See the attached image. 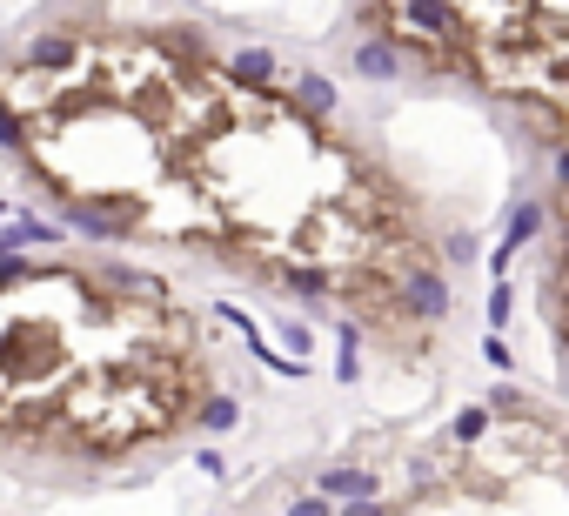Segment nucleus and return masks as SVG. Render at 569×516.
Instances as JSON below:
<instances>
[{
	"mask_svg": "<svg viewBox=\"0 0 569 516\" xmlns=\"http://www.w3.org/2000/svg\"><path fill=\"white\" fill-rule=\"evenodd\" d=\"M482 362H489V369H503V376L516 369V356H509V342H503V336H489V342H482Z\"/></svg>",
	"mask_w": 569,
	"mask_h": 516,
	"instance_id": "22",
	"label": "nucleus"
},
{
	"mask_svg": "<svg viewBox=\"0 0 569 516\" xmlns=\"http://www.w3.org/2000/svg\"><path fill=\"white\" fill-rule=\"evenodd\" d=\"M228 81H235V88H275V81H282V61H275L268 47H241L235 61H228Z\"/></svg>",
	"mask_w": 569,
	"mask_h": 516,
	"instance_id": "9",
	"label": "nucleus"
},
{
	"mask_svg": "<svg viewBox=\"0 0 569 516\" xmlns=\"http://www.w3.org/2000/svg\"><path fill=\"white\" fill-rule=\"evenodd\" d=\"M195 470L208 476V483H221V476H228V456H221L215 443H201V449H195Z\"/></svg>",
	"mask_w": 569,
	"mask_h": 516,
	"instance_id": "20",
	"label": "nucleus"
},
{
	"mask_svg": "<svg viewBox=\"0 0 569 516\" xmlns=\"http://www.w3.org/2000/svg\"><path fill=\"white\" fill-rule=\"evenodd\" d=\"M27 282H41V262H34V255H14V262H0V295L27 289Z\"/></svg>",
	"mask_w": 569,
	"mask_h": 516,
	"instance_id": "17",
	"label": "nucleus"
},
{
	"mask_svg": "<svg viewBox=\"0 0 569 516\" xmlns=\"http://www.w3.org/2000/svg\"><path fill=\"white\" fill-rule=\"evenodd\" d=\"M0 155H27V121H21V108H7V101H0Z\"/></svg>",
	"mask_w": 569,
	"mask_h": 516,
	"instance_id": "16",
	"label": "nucleus"
},
{
	"mask_svg": "<svg viewBox=\"0 0 569 516\" xmlns=\"http://www.w3.org/2000/svg\"><path fill=\"white\" fill-rule=\"evenodd\" d=\"M282 342L295 349V356H308V329H302V322H282Z\"/></svg>",
	"mask_w": 569,
	"mask_h": 516,
	"instance_id": "23",
	"label": "nucleus"
},
{
	"mask_svg": "<svg viewBox=\"0 0 569 516\" xmlns=\"http://www.w3.org/2000/svg\"><path fill=\"white\" fill-rule=\"evenodd\" d=\"M315 496L322 503H369V496H382V476L369 463H322L315 470Z\"/></svg>",
	"mask_w": 569,
	"mask_h": 516,
	"instance_id": "4",
	"label": "nucleus"
},
{
	"mask_svg": "<svg viewBox=\"0 0 569 516\" xmlns=\"http://www.w3.org/2000/svg\"><path fill=\"white\" fill-rule=\"evenodd\" d=\"M14 255H21V248L7 242V228H0V262H14Z\"/></svg>",
	"mask_w": 569,
	"mask_h": 516,
	"instance_id": "25",
	"label": "nucleus"
},
{
	"mask_svg": "<svg viewBox=\"0 0 569 516\" xmlns=\"http://www.w3.org/2000/svg\"><path fill=\"white\" fill-rule=\"evenodd\" d=\"M549 175H556V181H569V148H563V141L549 148Z\"/></svg>",
	"mask_w": 569,
	"mask_h": 516,
	"instance_id": "24",
	"label": "nucleus"
},
{
	"mask_svg": "<svg viewBox=\"0 0 569 516\" xmlns=\"http://www.w3.org/2000/svg\"><path fill=\"white\" fill-rule=\"evenodd\" d=\"M195 429L201 436H228V429H241V403L235 396H221V389H208V396H195Z\"/></svg>",
	"mask_w": 569,
	"mask_h": 516,
	"instance_id": "10",
	"label": "nucleus"
},
{
	"mask_svg": "<svg viewBox=\"0 0 569 516\" xmlns=\"http://www.w3.org/2000/svg\"><path fill=\"white\" fill-rule=\"evenodd\" d=\"M101 282H108V289H121V295H154V302H161V282H154V275H141V269H101Z\"/></svg>",
	"mask_w": 569,
	"mask_h": 516,
	"instance_id": "14",
	"label": "nucleus"
},
{
	"mask_svg": "<svg viewBox=\"0 0 569 516\" xmlns=\"http://www.w3.org/2000/svg\"><path fill=\"white\" fill-rule=\"evenodd\" d=\"M215 315H221V322H228V329H241V336H248V356L262 362L268 376H302V362H295V356H282V349H275V342H268L262 329H255V322H248V315L235 309V302H221Z\"/></svg>",
	"mask_w": 569,
	"mask_h": 516,
	"instance_id": "7",
	"label": "nucleus"
},
{
	"mask_svg": "<svg viewBox=\"0 0 569 516\" xmlns=\"http://www.w3.org/2000/svg\"><path fill=\"white\" fill-rule=\"evenodd\" d=\"M335 516H402V510L382 503V496H369V503H335Z\"/></svg>",
	"mask_w": 569,
	"mask_h": 516,
	"instance_id": "21",
	"label": "nucleus"
},
{
	"mask_svg": "<svg viewBox=\"0 0 569 516\" xmlns=\"http://www.w3.org/2000/svg\"><path fill=\"white\" fill-rule=\"evenodd\" d=\"M456 262H462V269L476 262V235H469V228H456V235H442V262H436V269L449 275V269H456Z\"/></svg>",
	"mask_w": 569,
	"mask_h": 516,
	"instance_id": "15",
	"label": "nucleus"
},
{
	"mask_svg": "<svg viewBox=\"0 0 569 516\" xmlns=\"http://www.w3.org/2000/svg\"><path fill=\"white\" fill-rule=\"evenodd\" d=\"M7 242H14V248H27V242L61 248V228H54V222H41V215H14V222H7Z\"/></svg>",
	"mask_w": 569,
	"mask_h": 516,
	"instance_id": "13",
	"label": "nucleus"
},
{
	"mask_svg": "<svg viewBox=\"0 0 569 516\" xmlns=\"http://www.w3.org/2000/svg\"><path fill=\"white\" fill-rule=\"evenodd\" d=\"M275 282L288 295H335V275L315 269V262H275Z\"/></svg>",
	"mask_w": 569,
	"mask_h": 516,
	"instance_id": "11",
	"label": "nucleus"
},
{
	"mask_svg": "<svg viewBox=\"0 0 569 516\" xmlns=\"http://www.w3.org/2000/svg\"><path fill=\"white\" fill-rule=\"evenodd\" d=\"M282 516H335V503H322L315 490H302V496H288L282 503Z\"/></svg>",
	"mask_w": 569,
	"mask_h": 516,
	"instance_id": "19",
	"label": "nucleus"
},
{
	"mask_svg": "<svg viewBox=\"0 0 569 516\" xmlns=\"http://www.w3.org/2000/svg\"><path fill=\"white\" fill-rule=\"evenodd\" d=\"M88 61V41L81 34H61V27H41V34H21L14 41V68L21 74H67Z\"/></svg>",
	"mask_w": 569,
	"mask_h": 516,
	"instance_id": "3",
	"label": "nucleus"
},
{
	"mask_svg": "<svg viewBox=\"0 0 569 516\" xmlns=\"http://www.w3.org/2000/svg\"><path fill=\"white\" fill-rule=\"evenodd\" d=\"M509 315H516V289H509V282H496V289H489V336H503Z\"/></svg>",
	"mask_w": 569,
	"mask_h": 516,
	"instance_id": "18",
	"label": "nucleus"
},
{
	"mask_svg": "<svg viewBox=\"0 0 569 516\" xmlns=\"http://www.w3.org/2000/svg\"><path fill=\"white\" fill-rule=\"evenodd\" d=\"M0 215H7V195H0Z\"/></svg>",
	"mask_w": 569,
	"mask_h": 516,
	"instance_id": "26",
	"label": "nucleus"
},
{
	"mask_svg": "<svg viewBox=\"0 0 569 516\" xmlns=\"http://www.w3.org/2000/svg\"><path fill=\"white\" fill-rule=\"evenodd\" d=\"M543 228H549V202H543V195H523V202L509 208V222H503V248H496V255H516V248H529L536 235H543Z\"/></svg>",
	"mask_w": 569,
	"mask_h": 516,
	"instance_id": "8",
	"label": "nucleus"
},
{
	"mask_svg": "<svg viewBox=\"0 0 569 516\" xmlns=\"http://www.w3.org/2000/svg\"><path fill=\"white\" fill-rule=\"evenodd\" d=\"M349 68L362 74V81H409V54H395L389 41L362 34V41L349 47Z\"/></svg>",
	"mask_w": 569,
	"mask_h": 516,
	"instance_id": "6",
	"label": "nucleus"
},
{
	"mask_svg": "<svg viewBox=\"0 0 569 516\" xmlns=\"http://www.w3.org/2000/svg\"><path fill=\"white\" fill-rule=\"evenodd\" d=\"M282 94H288V108H295V114H315V121H329V114L342 108L335 81H329V74H315V68L288 74V81H282Z\"/></svg>",
	"mask_w": 569,
	"mask_h": 516,
	"instance_id": "5",
	"label": "nucleus"
},
{
	"mask_svg": "<svg viewBox=\"0 0 569 516\" xmlns=\"http://www.w3.org/2000/svg\"><path fill=\"white\" fill-rule=\"evenodd\" d=\"M389 309L409 322V329H436L442 315H449V275L436 269V255H422V248H409V255H395V295Z\"/></svg>",
	"mask_w": 569,
	"mask_h": 516,
	"instance_id": "1",
	"label": "nucleus"
},
{
	"mask_svg": "<svg viewBox=\"0 0 569 516\" xmlns=\"http://www.w3.org/2000/svg\"><path fill=\"white\" fill-rule=\"evenodd\" d=\"M489 429H496V416H489L482 403H469V409H456V416H449V443H456V449H476Z\"/></svg>",
	"mask_w": 569,
	"mask_h": 516,
	"instance_id": "12",
	"label": "nucleus"
},
{
	"mask_svg": "<svg viewBox=\"0 0 569 516\" xmlns=\"http://www.w3.org/2000/svg\"><path fill=\"white\" fill-rule=\"evenodd\" d=\"M61 235H94V242H128L134 228V208L128 202H108V195H88V202H81V195H61Z\"/></svg>",
	"mask_w": 569,
	"mask_h": 516,
	"instance_id": "2",
	"label": "nucleus"
}]
</instances>
